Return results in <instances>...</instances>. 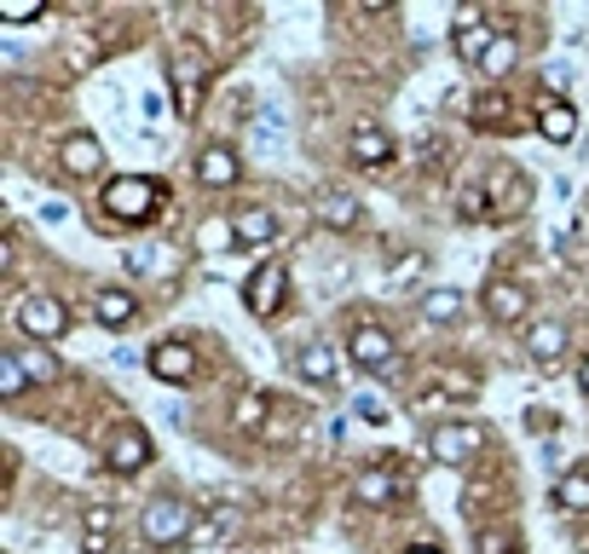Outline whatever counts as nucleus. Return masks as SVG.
Masks as SVG:
<instances>
[{
	"instance_id": "33",
	"label": "nucleus",
	"mask_w": 589,
	"mask_h": 554,
	"mask_svg": "<svg viewBox=\"0 0 589 554\" xmlns=\"http://www.w3.org/2000/svg\"><path fill=\"white\" fill-rule=\"evenodd\" d=\"M509 549H515V538L503 526H480L474 531V554H509Z\"/></svg>"
},
{
	"instance_id": "1",
	"label": "nucleus",
	"mask_w": 589,
	"mask_h": 554,
	"mask_svg": "<svg viewBox=\"0 0 589 554\" xmlns=\"http://www.w3.org/2000/svg\"><path fill=\"white\" fill-rule=\"evenodd\" d=\"M162 179H139V174H121V179H110L105 191H98V209H105L110 220H121V225H145V220H156V209H162Z\"/></svg>"
},
{
	"instance_id": "34",
	"label": "nucleus",
	"mask_w": 589,
	"mask_h": 554,
	"mask_svg": "<svg viewBox=\"0 0 589 554\" xmlns=\"http://www.w3.org/2000/svg\"><path fill=\"white\" fill-rule=\"evenodd\" d=\"M0 17H7V24H35L40 7H35V0H17V7H0Z\"/></svg>"
},
{
	"instance_id": "19",
	"label": "nucleus",
	"mask_w": 589,
	"mask_h": 554,
	"mask_svg": "<svg viewBox=\"0 0 589 554\" xmlns=\"http://www.w3.org/2000/svg\"><path fill=\"white\" fill-rule=\"evenodd\" d=\"M318 220L330 225V232H353V225L364 220V209H358L353 191H323L318 197Z\"/></svg>"
},
{
	"instance_id": "26",
	"label": "nucleus",
	"mask_w": 589,
	"mask_h": 554,
	"mask_svg": "<svg viewBox=\"0 0 589 554\" xmlns=\"http://www.w3.org/2000/svg\"><path fill=\"white\" fill-rule=\"evenodd\" d=\"M462 318V295L457 290H428L422 295V323H434V330H445V323Z\"/></svg>"
},
{
	"instance_id": "9",
	"label": "nucleus",
	"mask_w": 589,
	"mask_h": 554,
	"mask_svg": "<svg viewBox=\"0 0 589 554\" xmlns=\"http://www.w3.org/2000/svg\"><path fill=\"white\" fill-rule=\"evenodd\" d=\"M480 306H485L492 323H520L526 313H532V295H526V283H515V278H485Z\"/></svg>"
},
{
	"instance_id": "2",
	"label": "nucleus",
	"mask_w": 589,
	"mask_h": 554,
	"mask_svg": "<svg viewBox=\"0 0 589 554\" xmlns=\"http://www.w3.org/2000/svg\"><path fill=\"white\" fill-rule=\"evenodd\" d=\"M139 531H145V543H156V549L186 543V538H197V508L179 503V497H156L145 515H139Z\"/></svg>"
},
{
	"instance_id": "22",
	"label": "nucleus",
	"mask_w": 589,
	"mask_h": 554,
	"mask_svg": "<svg viewBox=\"0 0 589 554\" xmlns=\"http://www.w3.org/2000/svg\"><path fill=\"white\" fill-rule=\"evenodd\" d=\"M232 232H237L243 249H260V243L278 237V214H272V209H243V214L232 220Z\"/></svg>"
},
{
	"instance_id": "16",
	"label": "nucleus",
	"mask_w": 589,
	"mask_h": 554,
	"mask_svg": "<svg viewBox=\"0 0 589 554\" xmlns=\"http://www.w3.org/2000/svg\"><path fill=\"white\" fill-rule=\"evenodd\" d=\"M151 376L156 381H191L197 376V353H191V346L186 341H162V346H151Z\"/></svg>"
},
{
	"instance_id": "5",
	"label": "nucleus",
	"mask_w": 589,
	"mask_h": 554,
	"mask_svg": "<svg viewBox=\"0 0 589 554\" xmlns=\"http://www.w3.org/2000/svg\"><path fill=\"white\" fill-rule=\"evenodd\" d=\"M428 450H434V462H445V468H469V462H480L485 434L474 422H439L428 434Z\"/></svg>"
},
{
	"instance_id": "3",
	"label": "nucleus",
	"mask_w": 589,
	"mask_h": 554,
	"mask_svg": "<svg viewBox=\"0 0 589 554\" xmlns=\"http://www.w3.org/2000/svg\"><path fill=\"white\" fill-rule=\"evenodd\" d=\"M168 75H174V110L179 116H197L202 110V81H209V64L191 40H179V52L168 58Z\"/></svg>"
},
{
	"instance_id": "14",
	"label": "nucleus",
	"mask_w": 589,
	"mask_h": 554,
	"mask_svg": "<svg viewBox=\"0 0 589 554\" xmlns=\"http://www.w3.org/2000/svg\"><path fill=\"white\" fill-rule=\"evenodd\" d=\"M347 151H353L358 168H388V162H393V133L381 128V121H358Z\"/></svg>"
},
{
	"instance_id": "13",
	"label": "nucleus",
	"mask_w": 589,
	"mask_h": 554,
	"mask_svg": "<svg viewBox=\"0 0 589 554\" xmlns=\"http://www.w3.org/2000/svg\"><path fill=\"white\" fill-rule=\"evenodd\" d=\"M237 174H243V162H237V151L232 145H202L197 151V185H209V191H226V185H237Z\"/></svg>"
},
{
	"instance_id": "28",
	"label": "nucleus",
	"mask_w": 589,
	"mask_h": 554,
	"mask_svg": "<svg viewBox=\"0 0 589 554\" xmlns=\"http://www.w3.org/2000/svg\"><path fill=\"white\" fill-rule=\"evenodd\" d=\"M232 243H237L232 220H202V232H197V255H226Z\"/></svg>"
},
{
	"instance_id": "23",
	"label": "nucleus",
	"mask_w": 589,
	"mask_h": 554,
	"mask_svg": "<svg viewBox=\"0 0 589 554\" xmlns=\"http://www.w3.org/2000/svg\"><path fill=\"white\" fill-rule=\"evenodd\" d=\"M272 399L267 393H243L237 399V410H232V422L243 427V434H255V439H267V427H272Z\"/></svg>"
},
{
	"instance_id": "29",
	"label": "nucleus",
	"mask_w": 589,
	"mask_h": 554,
	"mask_svg": "<svg viewBox=\"0 0 589 554\" xmlns=\"http://www.w3.org/2000/svg\"><path fill=\"white\" fill-rule=\"evenodd\" d=\"M497 491H503L497 474H474L469 485H462V508H469V515H485V503H492Z\"/></svg>"
},
{
	"instance_id": "18",
	"label": "nucleus",
	"mask_w": 589,
	"mask_h": 554,
	"mask_svg": "<svg viewBox=\"0 0 589 554\" xmlns=\"http://www.w3.org/2000/svg\"><path fill=\"white\" fill-rule=\"evenodd\" d=\"M538 133L555 139V145H566V139L578 133V110L566 105V98H543V105H538Z\"/></svg>"
},
{
	"instance_id": "17",
	"label": "nucleus",
	"mask_w": 589,
	"mask_h": 554,
	"mask_svg": "<svg viewBox=\"0 0 589 554\" xmlns=\"http://www.w3.org/2000/svg\"><path fill=\"white\" fill-rule=\"evenodd\" d=\"M93 318L105 323V330H133V323H139V295H128V290H116V283H110V290L93 295Z\"/></svg>"
},
{
	"instance_id": "21",
	"label": "nucleus",
	"mask_w": 589,
	"mask_h": 554,
	"mask_svg": "<svg viewBox=\"0 0 589 554\" xmlns=\"http://www.w3.org/2000/svg\"><path fill=\"white\" fill-rule=\"evenodd\" d=\"M116 543V508H87L81 520V554H110Z\"/></svg>"
},
{
	"instance_id": "32",
	"label": "nucleus",
	"mask_w": 589,
	"mask_h": 554,
	"mask_svg": "<svg viewBox=\"0 0 589 554\" xmlns=\"http://www.w3.org/2000/svg\"><path fill=\"white\" fill-rule=\"evenodd\" d=\"M17 358H24L30 381H52V376H58V364H52V353H47V346H24Z\"/></svg>"
},
{
	"instance_id": "12",
	"label": "nucleus",
	"mask_w": 589,
	"mask_h": 554,
	"mask_svg": "<svg viewBox=\"0 0 589 554\" xmlns=\"http://www.w3.org/2000/svg\"><path fill=\"white\" fill-rule=\"evenodd\" d=\"M58 168L70 179H98L105 174V145H98L93 133H70L64 145H58Z\"/></svg>"
},
{
	"instance_id": "4",
	"label": "nucleus",
	"mask_w": 589,
	"mask_h": 554,
	"mask_svg": "<svg viewBox=\"0 0 589 554\" xmlns=\"http://www.w3.org/2000/svg\"><path fill=\"white\" fill-rule=\"evenodd\" d=\"M347 358L358 369H376V376H399V346H393V335L381 330V323H353Z\"/></svg>"
},
{
	"instance_id": "15",
	"label": "nucleus",
	"mask_w": 589,
	"mask_h": 554,
	"mask_svg": "<svg viewBox=\"0 0 589 554\" xmlns=\"http://www.w3.org/2000/svg\"><path fill=\"white\" fill-rule=\"evenodd\" d=\"M295 369H301V381H313V387H335L341 381V358H335L330 341H307L295 353Z\"/></svg>"
},
{
	"instance_id": "30",
	"label": "nucleus",
	"mask_w": 589,
	"mask_h": 554,
	"mask_svg": "<svg viewBox=\"0 0 589 554\" xmlns=\"http://www.w3.org/2000/svg\"><path fill=\"white\" fill-rule=\"evenodd\" d=\"M30 387V369H24V358L17 353H0V399H17Z\"/></svg>"
},
{
	"instance_id": "11",
	"label": "nucleus",
	"mask_w": 589,
	"mask_h": 554,
	"mask_svg": "<svg viewBox=\"0 0 589 554\" xmlns=\"http://www.w3.org/2000/svg\"><path fill=\"white\" fill-rule=\"evenodd\" d=\"M283 295H290V272H283L278 260L260 266V272L249 278V290H243V300H249V313H255V318H272L278 306H283Z\"/></svg>"
},
{
	"instance_id": "10",
	"label": "nucleus",
	"mask_w": 589,
	"mask_h": 554,
	"mask_svg": "<svg viewBox=\"0 0 589 554\" xmlns=\"http://www.w3.org/2000/svg\"><path fill=\"white\" fill-rule=\"evenodd\" d=\"M451 40H457V52L469 58V64H480L485 47L497 40V30H492V17H485L480 7H457V17H451Z\"/></svg>"
},
{
	"instance_id": "7",
	"label": "nucleus",
	"mask_w": 589,
	"mask_h": 554,
	"mask_svg": "<svg viewBox=\"0 0 589 554\" xmlns=\"http://www.w3.org/2000/svg\"><path fill=\"white\" fill-rule=\"evenodd\" d=\"M105 462H110V474H139V468H151V434L139 422H116V434L105 445Z\"/></svg>"
},
{
	"instance_id": "36",
	"label": "nucleus",
	"mask_w": 589,
	"mask_h": 554,
	"mask_svg": "<svg viewBox=\"0 0 589 554\" xmlns=\"http://www.w3.org/2000/svg\"><path fill=\"white\" fill-rule=\"evenodd\" d=\"M404 554H439V549H404Z\"/></svg>"
},
{
	"instance_id": "8",
	"label": "nucleus",
	"mask_w": 589,
	"mask_h": 554,
	"mask_svg": "<svg viewBox=\"0 0 589 554\" xmlns=\"http://www.w3.org/2000/svg\"><path fill=\"white\" fill-rule=\"evenodd\" d=\"M485 197H492V220L526 214V209H532V179H526L520 168H492V179H485Z\"/></svg>"
},
{
	"instance_id": "31",
	"label": "nucleus",
	"mask_w": 589,
	"mask_h": 554,
	"mask_svg": "<svg viewBox=\"0 0 589 554\" xmlns=\"http://www.w3.org/2000/svg\"><path fill=\"white\" fill-rule=\"evenodd\" d=\"M457 214H462V220H492V197H485V185H462Z\"/></svg>"
},
{
	"instance_id": "20",
	"label": "nucleus",
	"mask_w": 589,
	"mask_h": 554,
	"mask_svg": "<svg viewBox=\"0 0 589 554\" xmlns=\"http://www.w3.org/2000/svg\"><path fill=\"white\" fill-rule=\"evenodd\" d=\"M526 353H532L538 364H561L566 358V323H532V330H526Z\"/></svg>"
},
{
	"instance_id": "24",
	"label": "nucleus",
	"mask_w": 589,
	"mask_h": 554,
	"mask_svg": "<svg viewBox=\"0 0 589 554\" xmlns=\"http://www.w3.org/2000/svg\"><path fill=\"white\" fill-rule=\"evenodd\" d=\"M555 508L566 515H589V468H566L555 480Z\"/></svg>"
},
{
	"instance_id": "6",
	"label": "nucleus",
	"mask_w": 589,
	"mask_h": 554,
	"mask_svg": "<svg viewBox=\"0 0 589 554\" xmlns=\"http://www.w3.org/2000/svg\"><path fill=\"white\" fill-rule=\"evenodd\" d=\"M17 330H24L30 341H58V335L70 330L64 300H52V295H24V300H17Z\"/></svg>"
},
{
	"instance_id": "27",
	"label": "nucleus",
	"mask_w": 589,
	"mask_h": 554,
	"mask_svg": "<svg viewBox=\"0 0 589 554\" xmlns=\"http://www.w3.org/2000/svg\"><path fill=\"white\" fill-rule=\"evenodd\" d=\"M515 64H520V47H515V35H497L492 47H485V58H480L474 70H480V75H492V81H503V75H509Z\"/></svg>"
},
{
	"instance_id": "35",
	"label": "nucleus",
	"mask_w": 589,
	"mask_h": 554,
	"mask_svg": "<svg viewBox=\"0 0 589 554\" xmlns=\"http://www.w3.org/2000/svg\"><path fill=\"white\" fill-rule=\"evenodd\" d=\"M578 387H584V393H589V358L578 364Z\"/></svg>"
},
{
	"instance_id": "25",
	"label": "nucleus",
	"mask_w": 589,
	"mask_h": 554,
	"mask_svg": "<svg viewBox=\"0 0 589 554\" xmlns=\"http://www.w3.org/2000/svg\"><path fill=\"white\" fill-rule=\"evenodd\" d=\"M353 491H358V503H370V508H388L399 497V485H393L388 468H364V474L353 480Z\"/></svg>"
}]
</instances>
